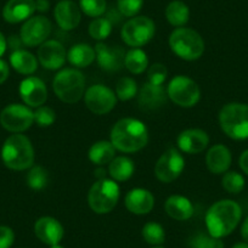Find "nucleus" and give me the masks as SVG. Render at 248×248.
Segmentation results:
<instances>
[{
  "instance_id": "obj_1",
  "label": "nucleus",
  "mask_w": 248,
  "mask_h": 248,
  "mask_svg": "<svg viewBox=\"0 0 248 248\" xmlns=\"http://www.w3.org/2000/svg\"><path fill=\"white\" fill-rule=\"evenodd\" d=\"M149 141V130L137 118H122L111 130V142L114 149L124 154H133L144 149Z\"/></svg>"
},
{
  "instance_id": "obj_2",
  "label": "nucleus",
  "mask_w": 248,
  "mask_h": 248,
  "mask_svg": "<svg viewBox=\"0 0 248 248\" xmlns=\"http://www.w3.org/2000/svg\"><path fill=\"white\" fill-rule=\"evenodd\" d=\"M242 209L237 202L232 200H221L209 207L206 213L207 231L217 238L230 235L241 221Z\"/></svg>"
},
{
  "instance_id": "obj_3",
  "label": "nucleus",
  "mask_w": 248,
  "mask_h": 248,
  "mask_svg": "<svg viewBox=\"0 0 248 248\" xmlns=\"http://www.w3.org/2000/svg\"><path fill=\"white\" fill-rule=\"evenodd\" d=\"M34 147L26 135L13 134L1 147L3 163L13 170H26L34 163Z\"/></svg>"
},
{
  "instance_id": "obj_4",
  "label": "nucleus",
  "mask_w": 248,
  "mask_h": 248,
  "mask_svg": "<svg viewBox=\"0 0 248 248\" xmlns=\"http://www.w3.org/2000/svg\"><path fill=\"white\" fill-rule=\"evenodd\" d=\"M168 42L171 51L185 61L199 60L204 52L203 38L192 28H176L170 33Z\"/></svg>"
},
{
  "instance_id": "obj_5",
  "label": "nucleus",
  "mask_w": 248,
  "mask_h": 248,
  "mask_svg": "<svg viewBox=\"0 0 248 248\" xmlns=\"http://www.w3.org/2000/svg\"><path fill=\"white\" fill-rule=\"evenodd\" d=\"M220 128L233 140L248 139V104L231 102L219 112Z\"/></svg>"
},
{
  "instance_id": "obj_6",
  "label": "nucleus",
  "mask_w": 248,
  "mask_h": 248,
  "mask_svg": "<svg viewBox=\"0 0 248 248\" xmlns=\"http://www.w3.org/2000/svg\"><path fill=\"white\" fill-rule=\"evenodd\" d=\"M52 89L61 101L76 104L85 94V78L77 68H65L55 76Z\"/></svg>"
},
{
  "instance_id": "obj_7",
  "label": "nucleus",
  "mask_w": 248,
  "mask_h": 248,
  "mask_svg": "<svg viewBox=\"0 0 248 248\" xmlns=\"http://www.w3.org/2000/svg\"><path fill=\"white\" fill-rule=\"evenodd\" d=\"M121 190L112 179L102 178L94 183L88 192V203L96 214H107L118 203Z\"/></svg>"
},
{
  "instance_id": "obj_8",
  "label": "nucleus",
  "mask_w": 248,
  "mask_h": 248,
  "mask_svg": "<svg viewBox=\"0 0 248 248\" xmlns=\"http://www.w3.org/2000/svg\"><path fill=\"white\" fill-rule=\"evenodd\" d=\"M156 25L147 16H134L124 23L121 31L123 42L132 47L144 46L154 38Z\"/></svg>"
},
{
  "instance_id": "obj_9",
  "label": "nucleus",
  "mask_w": 248,
  "mask_h": 248,
  "mask_svg": "<svg viewBox=\"0 0 248 248\" xmlns=\"http://www.w3.org/2000/svg\"><path fill=\"white\" fill-rule=\"evenodd\" d=\"M168 97L180 107H194L201 99V89L192 78L186 76H176L167 87Z\"/></svg>"
},
{
  "instance_id": "obj_10",
  "label": "nucleus",
  "mask_w": 248,
  "mask_h": 248,
  "mask_svg": "<svg viewBox=\"0 0 248 248\" xmlns=\"http://www.w3.org/2000/svg\"><path fill=\"white\" fill-rule=\"evenodd\" d=\"M34 123V112L21 104H11L0 113V124L8 132L20 134L26 132Z\"/></svg>"
},
{
  "instance_id": "obj_11",
  "label": "nucleus",
  "mask_w": 248,
  "mask_h": 248,
  "mask_svg": "<svg viewBox=\"0 0 248 248\" xmlns=\"http://www.w3.org/2000/svg\"><path fill=\"white\" fill-rule=\"evenodd\" d=\"M52 25L45 16H32L25 21L20 31V38L26 46H38L46 42L51 34Z\"/></svg>"
},
{
  "instance_id": "obj_12",
  "label": "nucleus",
  "mask_w": 248,
  "mask_h": 248,
  "mask_svg": "<svg viewBox=\"0 0 248 248\" xmlns=\"http://www.w3.org/2000/svg\"><path fill=\"white\" fill-rule=\"evenodd\" d=\"M85 106L95 114H106L114 108L117 104L116 93L102 84L92 85L85 90Z\"/></svg>"
},
{
  "instance_id": "obj_13",
  "label": "nucleus",
  "mask_w": 248,
  "mask_h": 248,
  "mask_svg": "<svg viewBox=\"0 0 248 248\" xmlns=\"http://www.w3.org/2000/svg\"><path fill=\"white\" fill-rule=\"evenodd\" d=\"M184 168H185V159L180 151L176 149H169L156 162L155 174L159 181L169 184L180 176Z\"/></svg>"
},
{
  "instance_id": "obj_14",
  "label": "nucleus",
  "mask_w": 248,
  "mask_h": 248,
  "mask_svg": "<svg viewBox=\"0 0 248 248\" xmlns=\"http://www.w3.org/2000/svg\"><path fill=\"white\" fill-rule=\"evenodd\" d=\"M66 59H67V52L65 46L59 40H46L38 49V60L40 65L46 70H60L65 65Z\"/></svg>"
},
{
  "instance_id": "obj_15",
  "label": "nucleus",
  "mask_w": 248,
  "mask_h": 248,
  "mask_svg": "<svg viewBox=\"0 0 248 248\" xmlns=\"http://www.w3.org/2000/svg\"><path fill=\"white\" fill-rule=\"evenodd\" d=\"M18 92H20L22 101L28 107L37 108V107L43 106L47 100L46 85L40 78L33 77V76L25 78L21 82Z\"/></svg>"
},
{
  "instance_id": "obj_16",
  "label": "nucleus",
  "mask_w": 248,
  "mask_h": 248,
  "mask_svg": "<svg viewBox=\"0 0 248 248\" xmlns=\"http://www.w3.org/2000/svg\"><path fill=\"white\" fill-rule=\"evenodd\" d=\"M54 17L59 27L63 31H73L79 26L82 11L72 0H61L54 9Z\"/></svg>"
},
{
  "instance_id": "obj_17",
  "label": "nucleus",
  "mask_w": 248,
  "mask_h": 248,
  "mask_svg": "<svg viewBox=\"0 0 248 248\" xmlns=\"http://www.w3.org/2000/svg\"><path fill=\"white\" fill-rule=\"evenodd\" d=\"M168 99L167 88H164L163 84L157 85L150 82L142 85L138 95L139 106L144 111H155V109L161 108L167 104Z\"/></svg>"
},
{
  "instance_id": "obj_18",
  "label": "nucleus",
  "mask_w": 248,
  "mask_h": 248,
  "mask_svg": "<svg viewBox=\"0 0 248 248\" xmlns=\"http://www.w3.org/2000/svg\"><path fill=\"white\" fill-rule=\"evenodd\" d=\"M176 144H178L179 151L184 152V154L197 155L204 151L206 147L208 146L209 137L202 129H197V128L186 129L179 134Z\"/></svg>"
},
{
  "instance_id": "obj_19",
  "label": "nucleus",
  "mask_w": 248,
  "mask_h": 248,
  "mask_svg": "<svg viewBox=\"0 0 248 248\" xmlns=\"http://www.w3.org/2000/svg\"><path fill=\"white\" fill-rule=\"evenodd\" d=\"M96 60L100 68L107 72H116L124 66V52L118 46H109L105 43L99 42L95 46Z\"/></svg>"
},
{
  "instance_id": "obj_20",
  "label": "nucleus",
  "mask_w": 248,
  "mask_h": 248,
  "mask_svg": "<svg viewBox=\"0 0 248 248\" xmlns=\"http://www.w3.org/2000/svg\"><path fill=\"white\" fill-rule=\"evenodd\" d=\"M34 233L43 243L49 246L59 245L63 238V226L52 217H42L34 224Z\"/></svg>"
},
{
  "instance_id": "obj_21",
  "label": "nucleus",
  "mask_w": 248,
  "mask_h": 248,
  "mask_svg": "<svg viewBox=\"0 0 248 248\" xmlns=\"http://www.w3.org/2000/svg\"><path fill=\"white\" fill-rule=\"evenodd\" d=\"M124 203L128 211L137 216L149 214L155 207V197L149 190L137 187L132 189L124 199Z\"/></svg>"
},
{
  "instance_id": "obj_22",
  "label": "nucleus",
  "mask_w": 248,
  "mask_h": 248,
  "mask_svg": "<svg viewBox=\"0 0 248 248\" xmlns=\"http://www.w3.org/2000/svg\"><path fill=\"white\" fill-rule=\"evenodd\" d=\"M35 0H9L3 10V17L9 23L25 22L35 13Z\"/></svg>"
},
{
  "instance_id": "obj_23",
  "label": "nucleus",
  "mask_w": 248,
  "mask_h": 248,
  "mask_svg": "<svg viewBox=\"0 0 248 248\" xmlns=\"http://www.w3.org/2000/svg\"><path fill=\"white\" fill-rule=\"evenodd\" d=\"M231 161H232L231 152L225 145H214L208 150L206 155L207 168L216 175L226 173L230 168Z\"/></svg>"
},
{
  "instance_id": "obj_24",
  "label": "nucleus",
  "mask_w": 248,
  "mask_h": 248,
  "mask_svg": "<svg viewBox=\"0 0 248 248\" xmlns=\"http://www.w3.org/2000/svg\"><path fill=\"white\" fill-rule=\"evenodd\" d=\"M164 209L171 219L178 221L189 220L195 212L191 201L181 195H173L168 197L164 204Z\"/></svg>"
},
{
  "instance_id": "obj_25",
  "label": "nucleus",
  "mask_w": 248,
  "mask_h": 248,
  "mask_svg": "<svg viewBox=\"0 0 248 248\" xmlns=\"http://www.w3.org/2000/svg\"><path fill=\"white\" fill-rule=\"evenodd\" d=\"M67 60L76 68H85L96 60V52L94 47L85 43L76 44L68 50Z\"/></svg>"
},
{
  "instance_id": "obj_26",
  "label": "nucleus",
  "mask_w": 248,
  "mask_h": 248,
  "mask_svg": "<svg viewBox=\"0 0 248 248\" xmlns=\"http://www.w3.org/2000/svg\"><path fill=\"white\" fill-rule=\"evenodd\" d=\"M10 65L16 72L31 76L37 71L38 61L37 57L32 52L25 49H18L13 51V54L10 55Z\"/></svg>"
},
{
  "instance_id": "obj_27",
  "label": "nucleus",
  "mask_w": 248,
  "mask_h": 248,
  "mask_svg": "<svg viewBox=\"0 0 248 248\" xmlns=\"http://www.w3.org/2000/svg\"><path fill=\"white\" fill-rule=\"evenodd\" d=\"M89 159L95 166H105L109 164V162L116 157V149L111 141L100 140L92 145L89 149Z\"/></svg>"
},
{
  "instance_id": "obj_28",
  "label": "nucleus",
  "mask_w": 248,
  "mask_h": 248,
  "mask_svg": "<svg viewBox=\"0 0 248 248\" xmlns=\"http://www.w3.org/2000/svg\"><path fill=\"white\" fill-rule=\"evenodd\" d=\"M135 166L134 162L125 156L114 157L108 166V173L112 180L114 181H125L132 178L134 174Z\"/></svg>"
},
{
  "instance_id": "obj_29",
  "label": "nucleus",
  "mask_w": 248,
  "mask_h": 248,
  "mask_svg": "<svg viewBox=\"0 0 248 248\" xmlns=\"http://www.w3.org/2000/svg\"><path fill=\"white\" fill-rule=\"evenodd\" d=\"M166 18L171 26L176 28L184 27L189 22L190 9L181 0H173L166 8Z\"/></svg>"
},
{
  "instance_id": "obj_30",
  "label": "nucleus",
  "mask_w": 248,
  "mask_h": 248,
  "mask_svg": "<svg viewBox=\"0 0 248 248\" xmlns=\"http://www.w3.org/2000/svg\"><path fill=\"white\" fill-rule=\"evenodd\" d=\"M149 66V59L144 50L133 47L124 56V67L133 75H141Z\"/></svg>"
},
{
  "instance_id": "obj_31",
  "label": "nucleus",
  "mask_w": 248,
  "mask_h": 248,
  "mask_svg": "<svg viewBox=\"0 0 248 248\" xmlns=\"http://www.w3.org/2000/svg\"><path fill=\"white\" fill-rule=\"evenodd\" d=\"M141 235L144 240L151 246H161L166 241V231L163 226L155 221H149L144 225L141 230Z\"/></svg>"
},
{
  "instance_id": "obj_32",
  "label": "nucleus",
  "mask_w": 248,
  "mask_h": 248,
  "mask_svg": "<svg viewBox=\"0 0 248 248\" xmlns=\"http://www.w3.org/2000/svg\"><path fill=\"white\" fill-rule=\"evenodd\" d=\"M26 180H27V185L31 189L40 191V190L46 187L47 183H49V174L43 167L33 166L30 168Z\"/></svg>"
},
{
  "instance_id": "obj_33",
  "label": "nucleus",
  "mask_w": 248,
  "mask_h": 248,
  "mask_svg": "<svg viewBox=\"0 0 248 248\" xmlns=\"http://www.w3.org/2000/svg\"><path fill=\"white\" fill-rule=\"evenodd\" d=\"M112 32L111 21L106 17H96L90 22L89 25V34L93 39L102 42L106 38L109 37Z\"/></svg>"
},
{
  "instance_id": "obj_34",
  "label": "nucleus",
  "mask_w": 248,
  "mask_h": 248,
  "mask_svg": "<svg viewBox=\"0 0 248 248\" xmlns=\"http://www.w3.org/2000/svg\"><path fill=\"white\" fill-rule=\"evenodd\" d=\"M138 94V84L133 78L122 77L116 84V96L121 101L132 100Z\"/></svg>"
},
{
  "instance_id": "obj_35",
  "label": "nucleus",
  "mask_w": 248,
  "mask_h": 248,
  "mask_svg": "<svg viewBox=\"0 0 248 248\" xmlns=\"http://www.w3.org/2000/svg\"><path fill=\"white\" fill-rule=\"evenodd\" d=\"M224 190L229 194L237 195L245 189V178L237 171H226L221 180Z\"/></svg>"
},
{
  "instance_id": "obj_36",
  "label": "nucleus",
  "mask_w": 248,
  "mask_h": 248,
  "mask_svg": "<svg viewBox=\"0 0 248 248\" xmlns=\"http://www.w3.org/2000/svg\"><path fill=\"white\" fill-rule=\"evenodd\" d=\"M190 248H224L221 238H217L208 232H197L189 241Z\"/></svg>"
},
{
  "instance_id": "obj_37",
  "label": "nucleus",
  "mask_w": 248,
  "mask_h": 248,
  "mask_svg": "<svg viewBox=\"0 0 248 248\" xmlns=\"http://www.w3.org/2000/svg\"><path fill=\"white\" fill-rule=\"evenodd\" d=\"M79 8L83 14L93 18L101 17L107 10L106 0H79Z\"/></svg>"
},
{
  "instance_id": "obj_38",
  "label": "nucleus",
  "mask_w": 248,
  "mask_h": 248,
  "mask_svg": "<svg viewBox=\"0 0 248 248\" xmlns=\"http://www.w3.org/2000/svg\"><path fill=\"white\" fill-rule=\"evenodd\" d=\"M56 121V113L49 106H39L34 111V122L42 128H46L52 125Z\"/></svg>"
},
{
  "instance_id": "obj_39",
  "label": "nucleus",
  "mask_w": 248,
  "mask_h": 248,
  "mask_svg": "<svg viewBox=\"0 0 248 248\" xmlns=\"http://www.w3.org/2000/svg\"><path fill=\"white\" fill-rule=\"evenodd\" d=\"M144 0H117V9L122 16L134 17L141 10Z\"/></svg>"
},
{
  "instance_id": "obj_40",
  "label": "nucleus",
  "mask_w": 248,
  "mask_h": 248,
  "mask_svg": "<svg viewBox=\"0 0 248 248\" xmlns=\"http://www.w3.org/2000/svg\"><path fill=\"white\" fill-rule=\"evenodd\" d=\"M168 76V70L163 63H154L147 71V78L152 84L162 85Z\"/></svg>"
},
{
  "instance_id": "obj_41",
  "label": "nucleus",
  "mask_w": 248,
  "mask_h": 248,
  "mask_svg": "<svg viewBox=\"0 0 248 248\" xmlns=\"http://www.w3.org/2000/svg\"><path fill=\"white\" fill-rule=\"evenodd\" d=\"M15 241L13 229L5 225H0V248H10Z\"/></svg>"
},
{
  "instance_id": "obj_42",
  "label": "nucleus",
  "mask_w": 248,
  "mask_h": 248,
  "mask_svg": "<svg viewBox=\"0 0 248 248\" xmlns=\"http://www.w3.org/2000/svg\"><path fill=\"white\" fill-rule=\"evenodd\" d=\"M9 75H10L9 65L4 60L0 59V84H3V83L6 82V79L9 78Z\"/></svg>"
},
{
  "instance_id": "obj_43",
  "label": "nucleus",
  "mask_w": 248,
  "mask_h": 248,
  "mask_svg": "<svg viewBox=\"0 0 248 248\" xmlns=\"http://www.w3.org/2000/svg\"><path fill=\"white\" fill-rule=\"evenodd\" d=\"M238 164H240V168L242 169L243 173H246L248 175V150L242 152V155L240 156V159H238Z\"/></svg>"
},
{
  "instance_id": "obj_44",
  "label": "nucleus",
  "mask_w": 248,
  "mask_h": 248,
  "mask_svg": "<svg viewBox=\"0 0 248 248\" xmlns=\"http://www.w3.org/2000/svg\"><path fill=\"white\" fill-rule=\"evenodd\" d=\"M50 9L49 0H35V10L39 13H46Z\"/></svg>"
},
{
  "instance_id": "obj_45",
  "label": "nucleus",
  "mask_w": 248,
  "mask_h": 248,
  "mask_svg": "<svg viewBox=\"0 0 248 248\" xmlns=\"http://www.w3.org/2000/svg\"><path fill=\"white\" fill-rule=\"evenodd\" d=\"M241 236H242L243 241L248 243V217L245 219L241 226Z\"/></svg>"
},
{
  "instance_id": "obj_46",
  "label": "nucleus",
  "mask_w": 248,
  "mask_h": 248,
  "mask_svg": "<svg viewBox=\"0 0 248 248\" xmlns=\"http://www.w3.org/2000/svg\"><path fill=\"white\" fill-rule=\"evenodd\" d=\"M8 49V40L4 37V34L0 32V56H3Z\"/></svg>"
},
{
  "instance_id": "obj_47",
  "label": "nucleus",
  "mask_w": 248,
  "mask_h": 248,
  "mask_svg": "<svg viewBox=\"0 0 248 248\" xmlns=\"http://www.w3.org/2000/svg\"><path fill=\"white\" fill-rule=\"evenodd\" d=\"M232 248H248V243L247 242L235 243V245L232 246Z\"/></svg>"
},
{
  "instance_id": "obj_48",
  "label": "nucleus",
  "mask_w": 248,
  "mask_h": 248,
  "mask_svg": "<svg viewBox=\"0 0 248 248\" xmlns=\"http://www.w3.org/2000/svg\"><path fill=\"white\" fill-rule=\"evenodd\" d=\"M50 248H65V247H62V246H61V245H60V243H59V245H54V246H50Z\"/></svg>"
},
{
  "instance_id": "obj_49",
  "label": "nucleus",
  "mask_w": 248,
  "mask_h": 248,
  "mask_svg": "<svg viewBox=\"0 0 248 248\" xmlns=\"http://www.w3.org/2000/svg\"><path fill=\"white\" fill-rule=\"evenodd\" d=\"M154 248H163V247H161V246H156V247H154Z\"/></svg>"
}]
</instances>
